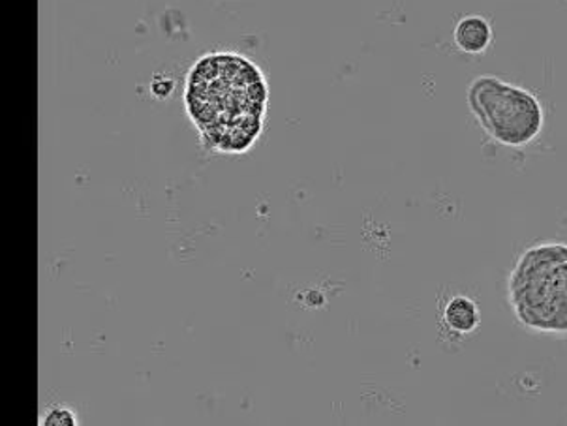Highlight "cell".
<instances>
[{
    "label": "cell",
    "instance_id": "5",
    "mask_svg": "<svg viewBox=\"0 0 567 426\" xmlns=\"http://www.w3.org/2000/svg\"><path fill=\"white\" fill-rule=\"evenodd\" d=\"M445 323L456 333H470L480 323V310L466 297H455L445 306Z\"/></svg>",
    "mask_w": 567,
    "mask_h": 426
},
{
    "label": "cell",
    "instance_id": "4",
    "mask_svg": "<svg viewBox=\"0 0 567 426\" xmlns=\"http://www.w3.org/2000/svg\"><path fill=\"white\" fill-rule=\"evenodd\" d=\"M491 40H493V31L483 18L472 15V18L463 19L456 25L455 42L463 51L482 53V51L487 50Z\"/></svg>",
    "mask_w": 567,
    "mask_h": 426
},
{
    "label": "cell",
    "instance_id": "6",
    "mask_svg": "<svg viewBox=\"0 0 567 426\" xmlns=\"http://www.w3.org/2000/svg\"><path fill=\"white\" fill-rule=\"evenodd\" d=\"M40 425L75 426L78 425V419H75V415L72 414L69 408H64V406H55V408H51L50 412L45 414V417H43Z\"/></svg>",
    "mask_w": 567,
    "mask_h": 426
},
{
    "label": "cell",
    "instance_id": "1",
    "mask_svg": "<svg viewBox=\"0 0 567 426\" xmlns=\"http://www.w3.org/2000/svg\"><path fill=\"white\" fill-rule=\"evenodd\" d=\"M269 102L266 77L254 62L235 53H210L188 72L185 104L192 123L210 148L241 155L264 131Z\"/></svg>",
    "mask_w": 567,
    "mask_h": 426
},
{
    "label": "cell",
    "instance_id": "3",
    "mask_svg": "<svg viewBox=\"0 0 567 426\" xmlns=\"http://www.w3.org/2000/svg\"><path fill=\"white\" fill-rule=\"evenodd\" d=\"M470 110L488 136L504 145H525L542 131L543 113L530 93L483 75L468 91Z\"/></svg>",
    "mask_w": 567,
    "mask_h": 426
},
{
    "label": "cell",
    "instance_id": "2",
    "mask_svg": "<svg viewBox=\"0 0 567 426\" xmlns=\"http://www.w3.org/2000/svg\"><path fill=\"white\" fill-rule=\"evenodd\" d=\"M518 320L542 333H567V245L547 242L526 250L509 279Z\"/></svg>",
    "mask_w": 567,
    "mask_h": 426
}]
</instances>
